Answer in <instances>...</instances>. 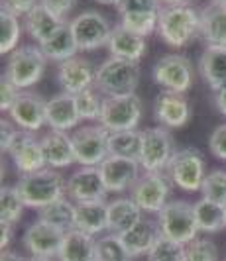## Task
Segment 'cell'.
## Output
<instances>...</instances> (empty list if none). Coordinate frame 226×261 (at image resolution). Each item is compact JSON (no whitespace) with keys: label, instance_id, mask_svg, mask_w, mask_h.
I'll use <instances>...</instances> for the list:
<instances>
[{"label":"cell","instance_id":"obj_36","mask_svg":"<svg viewBox=\"0 0 226 261\" xmlns=\"http://www.w3.org/2000/svg\"><path fill=\"white\" fill-rule=\"evenodd\" d=\"M158 20L160 12H132L120 14L118 24L142 38H149L152 34H158Z\"/></svg>","mask_w":226,"mask_h":261},{"label":"cell","instance_id":"obj_23","mask_svg":"<svg viewBox=\"0 0 226 261\" xmlns=\"http://www.w3.org/2000/svg\"><path fill=\"white\" fill-rule=\"evenodd\" d=\"M41 147L45 153L47 167H52V169H63V167L77 163L73 140H71L69 132L49 130L45 136H41Z\"/></svg>","mask_w":226,"mask_h":261},{"label":"cell","instance_id":"obj_14","mask_svg":"<svg viewBox=\"0 0 226 261\" xmlns=\"http://www.w3.org/2000/svg\"><path fill=\"white\" fill-rule=\"evenodd\" d=\"M55 79H57V85L61 87L63 92L79 94V92L94 87L96 67L93 65L91 59H87L83 55H75L63 63H57Z\"/></svg>","mask_w":226,"mask_h":261},{"label":"cell","instance_id":"obj_28","mask_svg":"<svg viewBox=\"0 0 226 261\" xmlns=\"http://www.w3.org/2000/svg\"><path fill=\"white\" fill-rule=\"evenodd\" d=\"M142 218H144V210L130 196L114 198L108 202V232L110 234H124Z\"/></svg>","mask_w":226,"mask_h":261},{"label":"cell","instance_id":"obj_51","mask_svg":"<svg viewBox=\"0 0 226 261\" xmlns=\"http://www.w3.org/2000/svg\"><path fill=\"white\" fill-rule=\"evenodd\" d=\"M161 6H177V4H191V0H160Z\"/></svg>","mask_w":226,"mask_h":261},{"label":"cell","instance_id":"obj_26","mask_svg":"<svg viewBox=\"0 0 226 261\" xmlns=\"http://www.w3.org/2000/svg\"><path fill=\"white\" fill-rule=\"evenodd\" d=\"M200 38L207 45H226V2H209L200 10Z\"/></svg>","mask_w":226,"mask_h":261},{"label":"cell","instance_id":"obj_30","mask_svg":"<svg viewBox=\"0 0 226 261\" xmlns=\"http://www.w3.org/2000/svg\"><path fill=\"white\" fill-rule=\"evenodd\" d=\"M41 51L45 53L47 61H55V63H63L67 59L79 55V45L75 41V36L71 32V26L67 22L65 26H61L55 32L52 38L47 39L43 45H40Z\"/></svg>","mask_w":226,"mask_h":261},{"label":"cell","instance_id":"obj_47","mask_svg":"<svg viewBox=\"0 0 226 261\" xmlns=\"http://www.w3.org/2000/svg\"><path fill=\"white\" fill-rule=\"evenodd\" d=\"M16 132H18V126L14 124L12 120H10V118H8V120L2 118V122H0V147H2L4 153H6L8 145L12 142V138L16 136Z\"/></svg>","mask_w":226,"mask_h":261},{"label":"cell","instance_id":"obj_52","mask_svg":"<svg viewBox=\"0 0 226 261\" xmlns=\"http://www.w3.org/2000/svg\"><path fill=\"white\" fill-rule=\"evenodd\" d=\"M98 4H105V6H116L118 0H96Z\"/></svg>","mask_w":226,"mask_h":261},{"label":"cell","instance_id":"obj_2","mask_svg":"<svg viewBox=\"0 0 226 261\" xmlns=\"http://www.w3.org/2000/svg\"><path fill=\"white\" fill-rule=\"evenodd\" d=\"M16 189L20 191L26 208L41 210L67 196V179H63L57 169L45 167L32 175H22L16 183Z\"/></svg>","mask_w":226,"mask_h":261},{"label":"cell","instance_id":"obj_17","mask_svg":"<svg viewBox=\"0 0 226 261\" xmlns=\"http://www.w3.org/2000/svg\"><path fill=\"white\" fill-rule=\"evenodd\" d=\"M140 161L138 159H128V157L108 155L101 165V177L107 187L108 193H124L130 191L134 183L140 177Z\"/></svg>","mask_w":226,"mask_h":261},{"label":"cell","instance_id":"obj_20","mask_svg":"<svg viewBox=\"0 0 226 261\" xmlns=\"http://www.w3.org/2000/svg\"><path fill=\"white\" fill-rule=\"evenodd\" d=\"M81 116L75 102V94L69 92H59L47 100L45 108V126L49 130L71 132L79 126Z\"/></svg>","mask_w":226,"mask_h":261},{"label":"cell","instance_id":"obj_25","mask_svg":"<svg viewBox=\"0 0 226 261\" xmlns=\"http://www.w3.org/2000/svg\"><path fill=\"white\" fill-rule=\"evenodd\" d=\"M22 22H24L26 34L34 39L38 45H43L59 28L67 24L65 20H61V18H57L55 14L49 12L41 2H38V4L22 18Z\"/></svg>","mask_w":226,"mask_h":261},{"label":"cell","instance_id":"obj_35","mask_svg":"<svg viewBox=\"0 0 226 261\" xmlns=\"http://www.w3.org/2000/svg\"><path fill=\"white\" fill-rule=\"evenodd\" d=\"M24 200H22V195L20 191L16 189V185L10 187V185H4L0 189V222L4 224H18L24 216Z\"/></svg>","mask_w":226,"mask_h":261},{"label":"cell","instance_id":"obj_12","mask_svg":"<svg viewBox=\"0 0 226 261\" xmlns=\"http://www.w3.org/2000/svg\"><path fill=\"white\" fill-rule=\"evenodd\" d=\"M171 181L165 173H142L130 189V198L146 214H160L161 208L169 202Z\"/></svg>","mask_w":226,"mask_h":261},{"label":"cell","instance_id":"obj_34","mask_svg":"<svg viewBox=\"0 0 226 261\" xmlns=\"http://www.w3.org/2000/svg\"><path fill=\"white\" fill-rule=\"evenodd\" d=\"M108 151H110V155L140 159V151H142V132L138 130L110 132Z\"/></svg>","mask_w":226,"mask_h":261},{"label":"cell","instance_id":"obj_55","mask_svg":"<svg viewBox=\"0 0 226 261\" xmlns=\"http://www.w3.org/2000/svg\"><path fill=\"white\" fill-rule=\"evenodd\" d=\"M224 261H226V257H224Z\"/></svg>","mask_w":226,"mask_h":261},{"label":"cell","instance_id":"obj_45","mask_svg":"<svg viewBox=\"0 0 226 261\" xmlns=\"http://www.w3.org/2000/svg\"><path fill=\"white\" fill-rule=\"evenodd\" d=\"M40 2L49 12L55 14L61 20H65V22H69L67 16L73 12V8L77 6V0H40Z\"/></svg>","mask_w":226,"mask_h":261},{"label":"cell","instance_id":"obj_7","mask_svg":"<svg viewBox=\"0 0 226 261\" xmlns=\"http://www.w3.org/2000/svg\"><path fill=\"white\" fill-rule=\"evenodd\" d=\"M158 224L163 238H169L177 244H189L193 242L199 228H197V220H195V210L193 204H189L187 200H169L161 212L158 214Z\"/></svg>","mask_w":226,"mask_h":261},{"label":"cell","instance_id":"obj_31","mask_svg":"<svg viewBox=\"0 0 226 261\" xmlns=\"http://www.w3.org/2000/svg\"><path fill=\"white\" fill-rule=\"evenodd\" d=\"M195 210V220H197V228L199 232L205 234H216L226 228V206L200 198L193 204Z\"/></svg>","mask_w":226,"mask_h":261},{"label":"cell","instance_id":"obj_41","mask_svg":"<svg viewBox=\"0 0 226 261\" xmlns=\"http://www.w3.org/2000/svg\"><path fill=\"white\" fill-rule=\"evenodd\" d=\"M185 261H218V248L209 238H195L185 244Z\"/></svg>","mask_w":226,"mask_h":261},{"label":"cell","instance_id":"obj_3","mask_svg":"<svg viewBox=\"0 0 226 261\" xmlns=\"http://www.w3.org/2000/svg\"><path fill=\"white\" fill-rule=\"evenodd\" d=\"M45 67H47V57L41 51L40 45L26 43L8 55L2 77L8 79L20 91H26L40 83L45 73Z\"/></svg>","mask_w":226,"mask_h":261},{"label":"cell","instance_id":"obj_15","mask_svg":"<svg viewBox=\"0 0 226 261\" xmlns=\"http://www.w3.org/2000/svg\"><path fill=\"white\" fill-rule=\"evenodd\" d=\"M65 232L55 228L52 224L43 222V220H36L26 228V232L22 236V244L26 251L32 257H49L54 259L59 253V248L63 244Z\"/></svg>","mask_w":226,"mask_h":261},{"label":"cell","instance_id":"obj_22","mask_svg":"<svg viewBox=\"0 0 226 261\" xmlns=\"http://www.w3.org/2000/svg\"><path fill=\"white\" fill-rule=\"evenodd\" d=\"M122 242L126 249L130 251L132 257H142V255H147L152 248L158 244V240L161 238V230L158 220H152L144 216L138 224H134L132 228L124 234H120Z\"/></svg>","mask_w":226,"mask_h":261},{"label":"cell","instance_id":"obj_16","mask_svg":"<svg viewBox=\"0 0 226 261\" xmlns=\"http://www.w3.org/2000/svg\"><path fill=\"white\" fill-rule=\"evenodd\" d=\"M107 187L103 183L98 167H81L67 179V198L75 204L107 202Z\"/></svg>","mask_w":226,"mask_h":261},{"label":"cell","instance_id":"obj_40","mask_svg":"<svg viewBox=\"0 0 226 261\" xmlns=\"http://www.w3.org/2000/svg\"><path fill=\"white\" fill-rule=\"evenodd\" d=\"M146 257L147 261H185V246L161 236Z\"/></svg>","mask_w":226,"mask_h":261},{"label":"cell","instance_id":"obj_11","mask_svg":"<svg viewBox=\"0 0 226 261\" xmlns=\"http://www.w3.org/2000/svg\"><path fill=\"white\" fill-rule=\"evenodd\" d=\"M173 153V136L167 128L154 126L142 130V151L138 161L146 173H165Z\"/></svg>","mask_w":226,"mask_h":261},{"label":"cell","instance_id":"obj_1","mask_svg":"<svg viewBox=\"0 0 226 261\" xmlns=\"http://www.w3.org/2000/svg\"><path fill=\"white\" fill-rule=\"evenodd\" d=\"M158 36L169 47H187L197 36H200V12L191 4L161 6Z\"/></svg>","mask_w":226,"mask_h":261},{"label":"cell","instance_id":"obj_9","mask_svg":"<svg viewBox=\"0 0 226 261\" xmlns=\"http://www.w3.org/2000/svg\"><path fill=\"white\" fill-rule=\"evenodd\" d=\"M142 114H144V105L136 92L124 96H105L98 124H103L108 132L136 130L142 120Z\"/></svg>","mask_w":226,"mask_h":261},{"label":"cell","instance_id":"obj_5","mask_svg":"<svg viewBox=\"0 0 226 261\" xmlns=\"http://www.w3.org/2000/svg\"><path fill=\"white\" fill-rule=\"evenodd\" d=\"M165 175L177 189L185 193H195V191H200V187L209 175L207 161L197 147H183L173 153L169 165L165 169Z\"/></svg>","mask_w":226,"mask_h":261},{"label":"cell","instance_id":"obj_46","mask_svg":"<svg viewBox=\"0 0 226 261\" xmlns=\"http://www.w3.org/2000/svg\"><path fill=\"white\" fill-rule=\"evenodd\" d=\"M40 0H2V10L16 14V16H26Z\"/></svg>","mask_w":226,"mask_h":261},{"label":"cell","instance_id":"obj_43","mask_svg":"<svg viewBox=\"0 0 226 261\" xmlns=\"http://www.w3.org/2000/svg\"><path fill=\"white\" fill-rule=\"evenodd\" d=\"M209 149L216 159L226 161V122L216 126L209 136Z\"/></svg>","mask_w":226,"mask_h":261},{"label":"cell","instance_id":"obj_42","mask_svg":"<svg viewBox=\"0 0 226 261\" xmlns=\"http://www.w3.org/2000/svg\"><path fill=\"white\" fill-rule=\"evenodd\" d=\"M116 12L132 14V12H160V0H118L116 2Z\"/></svg>","mask_w":226,"mask_h":261},{"label":"cell","instance_id":"obj_33","mask_svg":"<svg viewBox=\"0 0 226 261\" xmlns=\"http://www.w3.org/2000/svg\"><path fill=\"white\" fill-rule=\"evenodd\" d=\"M22 32H24V22H20V16L0 10V53L10 55L14 49H18L22 43Z\"/></svg>","mask_w":226,"mask_h":261},{"label":"cell","instance_id":"obj_48","mask_svg":"<svg viewBox=\"0 0 226 261\" xmlns=\"http://www.w3.org/2000/svg\"><path fill=\"white\" fill-rule=\"evenodd\" d=\"M0 228H2V238H0V246H2V251L10 248V242H12V226L10 224L0 222Z\"/></svg>","mask_w":226,"mask_h":261},{"label":"cell","instance_id":"obj_29","mask_svg":"<svg viewBox=\"0 0 226 261\" xmlns=\"http://www.w3.org/2000/svg\"><path fill=\"white\" fill-rule=\"evenodd\" d=\"M75 228L98 236L108 230V202H85L75 208Z\"/></svg>","mask_w":226,"mask_h":261},{"label":"cell","instance_id":"obj_6","mask_svg":"<svg viewBox=\"0 0 226 261\" xmlns=\"http://www.w3.org/2000/svg\"><path fill=\"white\" fill-rule=\"evenodd\" d=\"M108 138H110V132L98 122L83 124V126L71 132L77 165H81V167H98L110 155Z\"/></svg>","mask_w":226,"mask_h":261},{"label":"cell","instance_id":"obj_37","mask_svg":"<svg viewBox=\"0 0 226 261\" xmlns=\"http://www.w3.org/2000/svg\"><path fill=\"white\" fill-rule=\"evenodd\" d=\"M118 234H107L96 240V261H132Z\"/></svg>","mask_w":226,"mask_h":261},{"label":"cell","instance_id":"obj_24","mask_svg":"<svg viewBox=\"0 0 226 261\" xmlns=\"http://www.w3.org/2000/svg\"><path fill=\"white\" fill-rule=\"evenodd\" d=\"M199 73L213 92L226 89V45H207L199 57Z\"/></svg>","mask_w":226,"mask_h":261},{"label":"cell","instance_id":"obj_21","mask_svg":"<svg viewBox=\"0 0 226 261\" xmlns=\"http://www.w3.org/2000/svg\"><path fill=\"white\" fill-rule=\"evenodd\" d=\"M107 49L110 53V57H118V59L140 63L142 57L147 53V41L146 38H142V36H138V34H134L130 30L116 24L112 34H110Z\"/></svg>","mask_w":226,"mask_h":261},{"label":"cell","instance_id":"obj_13","mask_svg":"<svg viewBox=\"0 0 226 261\" xmlns=\"http://www.w3.org/2000/svg\"><path fill=\"white\" fill-rule=\"evenodd\" d=\"M6 153L10 155L20 177L38 173V171L47 167L45 153H43V147H41V138L36 136V132L18 128L16 136L12 138V142L6 149Z\"/></svg>","mask_w":226,"mask_h":261},{"label":"cell","instance_id":"obj_27","mask_svg":"<svg viewBox=\"0 0 226 261\" xmlns=\"http://www.w3.org/2000/svg\"><path fill=\"white\" fill-rule=\"evenodd\" d=\"M57 261H96V238L77 228L65 232Z\"/></svg>","mask_w":226,"mask_h":261},{"label":"cell","instance_id":"obj_32","mask_svg":"<svg viewBox=\"0 0 226 261\" xmlns=\"http://www.w3.org/2000/svg\"><path fill=\"white\" fill-rule=\"evenodd\" d=\"M75 208H77V204L71 198L63 196V198L52 202L49 206L40 210V220L52 224L63 232H69L75 228Z\"/></svg>","mask_w":226,"mask_h":261},{"label":"cell","instance_id":"obj_50","mask_svg":"<svg viewBox=\"0 0 226 261\" xmlns=\"http://www.w3.org/2000/svg\"><path fill=\"white\" fill-rule=\"evenodd\" d=\"M0 261H28L26 257H22L20 253H16V251H10V249H6V251H2V255H0Z\"/></svg>","mask_w":226,"mask_h":261},{"label":"cell","instance_id":"obj_53","mask_svg":"<svg viewBox=\"0 0 226 261\" xmlns=\"http://www.w3.org/2000/svg\"><path fill=\"white\" fill-rule=\"evenodd\" d=\"M28 261H54V259H49V257H30Z\"/></svg>","mask_w":226,"mask_h":261},{"label":"cell","instance_id":"obj_49","mask_svg":"<svg viewBox=\"0 0 226 261\" xmlns=\"http://www.w3.org/2000/svg\"><path fill=\"white\" fill-rule=\"evenodd\" d=\"M214 106H216V110L226 118V89L214 92Z\"/></svg>","mask_w":226,"mask_h":261},{"label":"cell","instance_id":"obj_19","mask_svg":"<svg viewBox=\"0 0 226 261\" xmlns=\"http://www.w3.org/2000/svg\"><path fill=\"white\" fill-rule=\"evenodd\" d=\"M191 114H193V110H191V105L185 98V94L161 91L154 100V118L160 126L167 128V130L183 128L191 120Z\"/></svg>","mask_w":226,"mask_h":261},{"label":"cell","instance_id":"obj_54","mask_svg":"<svg viewBox=\"0 0 226 261\" xmlns=\"http://www.w3.org/2000/svg\"><path fill=\"white\" fill-rule=\"evenodd\" d=\"M211 2H226V0H211Z\"/></svg>","mask_w":226,"mask_h":261},{"label":"cell","instance_id":"obj_4","mask_svg":"<svg viewBox=\"0 0 226 261\" xmlns=\"http://www.w3.org/2000/svg\"><path fill=\"white\" fill-rule=\"evenodd\" d=\"M140 85V63L108 57L96 67L94 89L103 96L134 94Z\"/></svg>","mask_w":226,"mask_h":261},{"label":"cell","instance_id":"obj_8","mask_svg":"<svg viewBox=\"0 0 226 261\" xmlns=\"http://www.w3.org/2000/svg\"><path fill=\"white\" fill-rule=\"evenodd\" d=\"M152 79L163 91L185 94L193 87V81H195L193 63L185 55L167 53L160 57L156 65L152 67Z\"/></svg>","mask_w":226,"mask_h":261},{"label":"cell","instance_id":"obj_38","mask_svg":"<svg viewBox=\"0 0 226 261\" xmlns=\"http://www.w3.org/2000/svg\"><path fill=\"white\" fill-rule=\"evenodd\" d=\"M75 102H77L81 122H98L101 120L105 96L96 91L94 87L79 92V94H75Z\"/></svg>","mask_w":226,"mask_h":261},{"label":"cell","instance_id":"obj_44","mask_svg":"<svg viewBox=\"0 0 226 261\" xmlns=\"http://www.w3.org/2000/svg\"><path fill=\"white\" fill-rule=\"evenodd\" d=\"M20 89L12 85L8 79H0V110L2 112H10V108L14 106V102L20 96Z\"/></svg>","mask_w":226,"mask_h":261},{"label":"cell","instance_id":"obj_18","mask_svg":"<svg viewBox=\"0 0 226 261\" xmlns=\"http://www.w3.org/2000/svg\"><path fill=\"white\" fill-rule=\"evenodd\" d=\"M45 108H47V100L41 94L22 91L18 100L10 108L8 116L20 130L40 132L45 126Z\"/></svg>","mask_w":226,"mask_h":261},{"label":"cell","instance_id":"obj_39","mask_svg":"<svg viewBox=\"0 0 226 261\" xmlns=\"http://www.w3.org/2000/svg\"><path fill=\"white\" fill-rule=\"evenodd\" d=\"M200 193H203V198L226 206V171L224 169L209 171L205 183L200 187Z\"/></svg>","mask_w":226,"mask_h":261},{"label":"cell","instance_id":"obj_10","mask_svg":"<svg viewBox=\"0 0 226 261\" xmlns=\"http://www.w3.org/2000/svg\"><path fill=\"white\" fill-rule=\"evenodd\" d=\"M69 26H71V32L75 36L81 53L107 47L110 34L114 30L107 16L96 10H85L77 14L75 18L69 20Z\"/></svg>","mask_w":226,"mask_h":261}]
</instances>
